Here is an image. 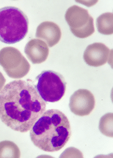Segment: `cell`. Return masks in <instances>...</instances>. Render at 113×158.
I'll use <instances>...</instances> for the list:
<instances>
[{
    "mask_svg": "<svg viewBox=\"0 0 113 158\" xmlns=\"http://www.w3.org/2000/svg\"><path fill=\"white\" fill-rule=\"evenodd\" d=\"M45 110V102L27 81H11L0 92V119L14 131H29Z\"/></svg>",
    "mask_w": 113,
    "mask_h": 158,
    "instance_id": "6da1fadb",
    "label": "cell"
},
{
    "mask_svg": "<svg viewBox=\"0 0 113 158\" xmlns=\"http://www.w3.org/2000/svg\"><path fill=\"white\" fill-rule=\"evenodd\" d=\"M71 136L69 121L66 114L58 109L45 111L30 130L34 144L47 152L59 151Z\"/></svg>",
    "mask_w": 113,
    "mask_h": 158,
    "instance_id": "7a4b0ae2",
    "label": "cell"
},
{
    "mask_svg": "<svg viewBox=\"0 0 113 158\" xmlns=\"http://www.w3.org/2000/svg\"><path fill=\"white\" fill-rule=\"evenodd\" d=\"M29 31V19L15 7L0 9V41L16 44L23 40Z\"/></svg>",
    "mask_w": 113,
    "mask_h": 158,
    "instance_id": "3957f363",
    "label": "cell"
},
{
    "mask_svg": "<svg viewBox=\"0 0 113 158\" xmlns=\"http://www.w3.org/2000/svg\"><path fill=\"white\" fill-rule=\"evenodd\" d=\"M35 81V88L45 102H59L64 96L66 82L64 77L53 70H43Z\"/></svg>",
    "mask_w": 113,
    "mask_h": 158,
    "instance_id": "277c9868",
    "label": "cell"
},
{
    "mask_svg": "<svg viewBox=\"0 0 113 158\" xmlns=\"http://www.w3.org/2000/svg\"><path fill=\"white\" fill-rule=\"evenodd\" d=\"M0 65L9 77L20 79L30 69V65L21 52L16 48L7 47L0 50Z\"/></svg>",
    "mask_w": 113,
    "mask_h": 158,
    "instance_id": "5b68a950",
    "label": "cell"
},
{
    "mask_svg": "<svg viewBox=\"0 0 113 158\" xmlns=\"http://www.w3.org/2000/svg\"><path fill=\"white\" fill-rule=\"evenodd\" d=\"M95 106L94 94L87 89H79L70 98V111L80 116L90 114Z\"/></svg>",
    "mask_w": 113,
    "mask_h": 158,
    "instance_id": "8992f818",
    "label": "cell"
},
{
    "mask_svg": "<svg viewBox=\"0 0 113 158\" xmlns=\"http://www.w3.org/2000/svg\"><path fill=\"white\" fill-rule=\"evenodd\" d=\"M109 54L110 49L105 44L95 43L87 47L83 53V60L90 66L99 67L107 62Z\"/></svg>",
    "mask_w": 113,
    "mask_h": 158,
    "instance_id": "52a82bcc",
    "label": "cell"
},
{
    "mask_svg": "<svg viewBox=\"0 0 113 158\" xmlns=\"http://www.w3.org/2000/svg\"><path fill=\"white\" fill-rule=\"evenodd\" d=\"M25 53L33 64H40L46 60L49 55V48L43 40L32 39L26 44Z\"/></svg>",
    "mask_w": 113,
    "mask_h": 158,
    "instance_id": "ba28073f",
    "label": "cell"
},
{
    "mask_svg": "<svg viewBox=\"0 0 113 158\" xmlns=\"http://www.w3.org/2000/svg\"><path fill=\"white\" fill-rule=\"evenodd\" d=\"M35 36L45 41L49 47H52L58 44L61 39V29L54 22H44L37 27Z\"/></svg>",
    "mask_w": 113,
    "mask_h": 158,
    "instance_id": "9c48e42d",
    "label": "cell"
},
{
    "mask_svg": "<svg viewBox=\"0 0 113 158\" xmlns=\"http://www.w3.org/2000/svg\"><path fill=\"white\" fill-rule=\"evenodd\" d=\"M90 16L87 10L76 5L67 9L64 16L70 28L76 29L86 26Z\"/></svg>",
    "mask_w": 113,
    "mask_h": 158,
    "instance_id": "30bf717a",
    "label": "cell"
},
{
    "mask_svg": "<svg viewBox=\"0 0 113 158\" xmlns=\"http://www.w3.org/2000/svg\"><path fill=\"white\" fill-rule=\"evenodd\" d=\"M98 31L103 35H111L113 33V14L105 13L96 19Z\"/></svg>",
    "mask_w": 113,
    "mask_h": 158,
    "instance_id": "8fae6325",
    "label": "cell"
},
{
    "mask_svg": "<svg viewBox=\"0 0 113 158\" xmlns=\"http://www.w3.org/2000/svg\"><path fill=\"white\" fill-rule=\"evenodd\" d=\"M20 151L18 146L11 141L0 142V158H19Z\"/></svg>",
    "mask_w": 113,
    "mask_h": 158,
    "instance_id": "7c38bea8",
    "label": "cell"
},
{
    "mask_svg": "<svg viewBox=\"0 0 113 158\" xmlns=\"http://www.w3.org/2000/svg\"><path fill=\"white\" fill-rule=\"evenodd\" d=\"M113 113H107L103 115L99 121V130L105 136L113 137Z\"/></svg>",
    "mask_w": 113,
    "mask_h": 158,
    "instance_id": "4fadbf2b",
    "label": "cell"
},
{
    "mask_svg": "<svg viewBox=\"0 0 113 158\" xmlns=\"http://www.w3.org/2000/svg\"><path fill=\"white\" fill-rule=\"evenodd\" d=\"M72 34L75 36L79 38H86L88 36L92 35L95 32L94 25V19L91 16L87 25L80 29H72L70 28Z\"/></svg>",
    "mask_w": 113,
    "mask_h": 158,
    "instance_id": "5bb4252c",
    "label": "cell"
},
{
    "mask_svg": "<svg viewBox=\"0 0 113 158\" xmlns=\"http://www.w3.org/2000/svg\"><path fill=\"white\" fill-rule=\"evenodd\" d=\"M83 154L78 149L75 148H69L65 150L60 158H83Z\"/></svg>",
    "mask_w": 113,
    "mask_h": 158,
    "instance_id": "9a60e30c",
    "label": "cell"
},
{
    "mask_svg": "<svg viewBox=\"0 0 113 158\" xmlns=\"http://www.w3.org/2000/svg\"><path fill=\"white\" fill-rule=\"evenodd\" d=\"M6 82V78L3 76L2 73L0 72V92L2 89V88H4Z\"/></svg>",
    "mask_w": 113,
    "mask_h": 158,
    "instance_id": "2e32d148",
    "label": "cell"
}]
</instances>
